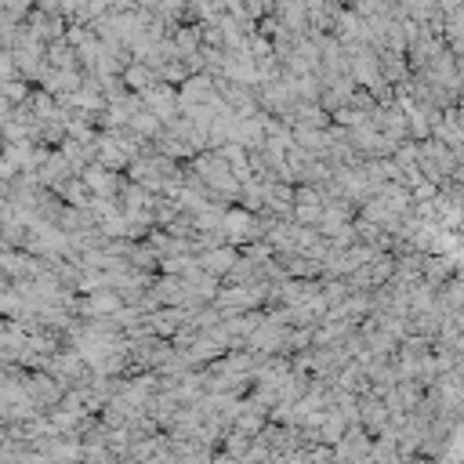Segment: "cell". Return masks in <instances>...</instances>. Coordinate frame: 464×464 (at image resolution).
<instances>
[{"mask_svg": "<svg viewBox=\"0 0 464 464\" xmlns=\"http://www.w3.org/2000/svg\"><path fill=\"white\" fill-rule=\"evenodd\" d=\"M12 62H15V73L22 76V80H36L40 76V69H44V40L26 26V22H19L15 26V36H12Z\"/></svg>", "mask_w": 464, "mask_h": 464, "instance_id": "6da1fadb", "label": "cell"}, {"mask_svg": "<svg viewBox=\"0 0 464 464\" xmlns=\"http://www.w3.org/2000/svg\"><path fill=\"white\" fill-rule=\"evenodd\" d=\"M22 392H26V399L44 413V410H52L59 399H62V381L59 378H52L48 370H33V374H22Z\"/></svg>", "mask_w": 464, "mask_h": 464, "instance_id": "7a4b0ae2", "label": "cell"}, {"mask_svg": "<svg viewBox=\"0 0 464 464\" xmlns=\"http://www.w3.org/2000/svg\"><path fill=\"white\" fill-rule=\"evenodd\" d=\"M138 99H142V106H146L160 124H167L171 116H178V91H174V84H167V80H156V84L142 87V91H138Z\"/></svg>", "mask_w": 464, "mask_h": 464, "instance_id": "3957f363", "label": "cell"}, {"mask_svg": "<svg viewBox=\"0 0 464 464\" xmlns=\"http://www.w3.org/2000/svg\"><path fill=\"white\" fill-rule=\"evenodd\" d=\"M80 181L87 185V193H91V196H106V200H116L120 185H124V178H120L116 171L102 167L99 160H91V164L80 171Z\"/></svg>", "mask_w": 464, "mask_h": 464, "instance_id": "277c9868", "label": "cell"}, {"mask_svg": "<svg viewBox=\"0 0 464 464\" xmlns=\"http://www.w3.org/2000/svg\"><path fill=\"white\" fill-rule=\"evenodd\" d=\"M178 87V113L181 109H193V106H204L211 95H214V76L211 73H189Z\"/></svg>", "mask_w": 464, "mask_h": 464, "instance_id": "5b68a950", "label": "cell"}, {"mask_svg": "<svg viewBox=\"0 0 464 464\" xmlns=\"http://www.w3.org/2000/svg\"><path fill=\"white\" fill-rule=\"evenodd\" d=\"M33 174H36V181L44 185V189H59V185H62L66 178H73L76 171L69 167V160H66L62 153H55V149H52L48 156H44V160H40V167H36Z\"/></svg>", "mask_w": 464, "mask_h": 464, "instance_id": "8992f818", "label": "cell"}, {"mask_svg": "<svg viewBox=\"0 0 464 464\" xmlns=\"http://www.w3.org/2000/svg\"><path fill=\"white\" fill-rule=\"evenodd\" d=\"M196 258H200V265H204L211 276H218V280H221V276H225L232 265H236L240 247H232V244H218V247H211V251H200Z\"/></svg>", "mask_w": 464, "mask_h": 464, "instance_id": "52a82bcc", "label": "cell"}, {"mask_svg": "<svg viewBox=\"0 0 464 464\" xmlns=\"http://www.w3.org/2000/svg\"><path fill=\"white\" fill-rule=\"evenodd\" d=\"M59 153L69 160V167L80 174L91 160H95V142H76V138H62L59 142Z\"/></svg>", "mask_w": 464, "mask_h": 464, "instance_id": "ba28073f", "label": "cell"}, {"mask_svg": "<svg viewBox=\"0 0 464 464\" xmlns=\"http://www.w3.org/2000/svg\"><path fill=\"white\" fill-rule=\"evenodd\" d=\"M120 80L131 87V91H142V87H149V84H156L160 80V73L153 69V66H146V62H138V59H131L127 66H124V73H120Z\"/></svg>", "mask_w": 464, "mask_h": 464, "instance_id": "9c48e42d", "label": "cell"}, {"mask_svg": "<svg viewBox=\"0 0 464 464\" xmlns=\"http://www.w3.org/2000/svg\"><path fill=\"white\" fill-rule=\"evenodd\" d=\"M127 127H131V131H134L138 138H146V142H153V138H156V134L164 131V124H160V120H156V116H153V113H149L146 106H142V109H134V113H131V120H127Z\"/></svg>", "mask_w": 464, "mask_h": 464, "instance_id": "30bf717a", "label": "cell"}, {"mask_svg": "<svg viewBox=\"0 0 464 464\" xmlns=\"http://www.w3.org/2000/svg\"><path fill=\"white\" fill-rule=\"evenodd\" d=\"M0 95H4L12 106H19V102H26V99H29V84H26L22 76H12L8 84H0Z\"/></svg>", "mask_w": 464, "mask_h": 464, "instance_id": "8fae6325", "label": "cell"}, {"mask_svg": "<svg viewBox=\"0 0 464 464\" xmlns=\"http://www.w3.org/2000/svg\"><path fill=\"white\" fill-rule=\"evenodd\" d=\"M12 76H19V73H15V62H12V55H0V84H8Z\"/></svg>", "mask_w": 464, "mask_h": 464, "instance_id": "7c38bea8", "label": "cell"}, {"mask_svg": "<svg viewBox=\"0 0 464 464\" xmlns=\"http://www.w3.org/2000/svg\"><path fill=\"white\" fill-rule=\"evenodd\" d=\"M134 8H142V12H156V8H160V0H134Z\"/></svg>", "mask_w": 464, "mask_h": 464, "instance_id": "4fadbf2b", "label": "cell"}, {"mask_svg": "<svg viewBox=\"0 0 464 464\" xmlns=\"http://www.w3.org/2000/svg\"><path fill=\"white\" fill-rule=\"evenodd\" d=\"M8 113H12V102H8L4 95H0V124H4V120H8Z\"/></svg>", "mask_w": 464, "mask_h": 464, "instance_id": "5bb4252c", "label": "cell"}]
</instances>
